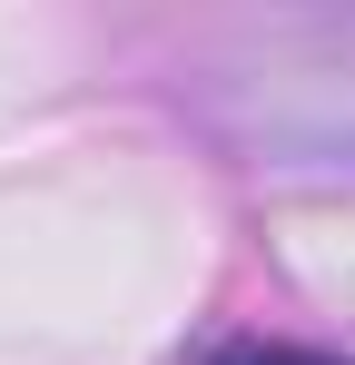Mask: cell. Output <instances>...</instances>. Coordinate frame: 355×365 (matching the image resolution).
<instances>
[{
    "label": "cell",
    "mask_w": 355,
    "mask_h": 365,
    "mask_svg": "<svg viewBox=\"0 0 355 365\" xmlns=\"http://www.w3.org/2000/svg\"><path fill=\"white\" fill-rule=\"evenodd\" d=\"M197 365H346V356H326V346H277V336H227V346H207Z\"/></svg>",
    "instance_id": "obj_2"
},
{
    "label": "cell",
    "mask_w": 355,
    "mask_h": 365,
    "mask_svg": "<svg viewBox=\"0 0 355 365\" xmlns=\"http://www.w3.org/2000/svg\"><path fill=\"white\" fill-rule=\"evenodd\" d=\"M247 138L277 168H355V30L267 40V69L247 79Z\"/></svg>",
    "instance_id": "obj_1"
}]
</instances>
